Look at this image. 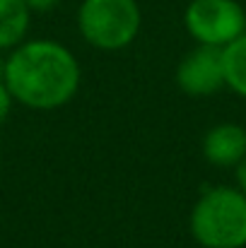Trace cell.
<instances>
[{
  "label": "cell",
  "mask_w": 246,
  "mask_h": 248,
  "mask_svg": "<svg viewBox=\"0 0 246 248\" xmlns=\"http://www.w3.org/2000/svg\"><path fill=\"white\" fill-rule=\"evenodd\" d=\"M80 80L75 53L53 39H24L5 58L2 82L17 104L34 111H56L70 104Z\"/></svg>",
  "instance_id": "1"
},
{
  "label": "cell",
  "mask_w": 246,
  "mask_h": 248,
  "mask_svg": "<svg viewBox=\"0 0 246 248\" xmlns=\"http://www.w3.org/2000/svg\"><path fill=\"white\" fill-rule=\"evenodd\" d=\"M191 234L203 248H244L246 193L232 186L208 188L191 210Z\"/></svg>",
  "instance_id": "2"
},
{
  "label": "cell",
  "mask_w": 246,
  "mask_h": 248,
  "mask_svg": "<svg viewBox=\"0 0 246 248\" xmlns=\"http://www.w3.org/2000/svg\"><path fill=\"white\" fill-rule=\"evenodd\" d=\"M143 27L138 0H82L78 29L82 39L99 51L128 48Z\"/></svg>",
  "instance_id": "3"
},
{
  "label": "cell",
  "mask_w": 246,
  "mask_h": 248,
  "mask_svg": "<svg viewBox=\"0 0 246 248\" xmlns=\"http://www.w3.org/2000/svg\"><path fill=\"white\" fill-rule=\"evenodd\" d=\"M183 27L196 44L225 48L246 31V12L237 0H191Z\"/></svg>",
  "instance_id": "4"
},
{
  "label": "cell",
  "mask_w": 246,
  "mask_h": 248,
  "mask_svg": "<svg viewBox=\"0 0 246 248\" xmlns=\"http://www.w3.org/2000/svg\"><path fill=\"white\" fill-rule=\"evenodd\" d=\"M176 84L183 94L193 99L213 96L225 87V63H222V48L203 46L198 44L193 51H188L181 63L176 65Z\"/></svg>",
  "instance_id": "5"
},
{
  "label": "cell",
  "mask_w": 246,
  "mask_h": 248,
  "mask_svg": "<svg viewBox=\"0 0 246 248\" xmlns=\"http://www.w3.org/2000/svg\"><path fill=\"white\" fill-rule=\"evenodd\" d=\"M203 157L213 166H237L246 157V128L239 123H217L203 138Z\"/></svg>",
  "instance_id": "6"
},
{
  "label": "cell",
  "mask_w": 246,
  "mask_h": 248,
  "mask_svg": "<svg viewBox=\"0 0 246 248\" xmlns=\"http://www.w3.org/2000/svg\"><path fill=\"white\" fill-rule=\"evenodd\" d=\"M32 10L24 0H0V51H12L27 39Z\"/></svg>",
  "instance_id": "7"
},
{
  "label": "cell",
  "mask_w": 246,
  "mask_h": 248,
  "mask_svg": "<svg viewBox=\"0 0 246 248\" xmlns=\"http://www.w3.org/2000/svg\"><path fill=\"white\" fill-rule=\"evenodd\" d=\"M222 63H225V87H230L234 94L246 99V31L222 48Z\"/></svg>",
  "instance_id": "8"
},
{
  "label": "cell",
  "mask_w": 246,
  "mask_h": 248,
  "mask_svg": "<svg viewBox=\"0 0 246 248\" xmlns=\"http://www.w3.org/2000/svg\"><path fill=\"white\" fill-rule=\"evenodd\" d=\"M12 104H15V99H12L10 89L0 80V125L7 121V116H10V111H12Z\"/></svg>",
  "instance_id": "9"
},
{
  "label": "cell",
  "mask_w": 246,
  "mask_h": 248,
  "mask_svg": "<svg viewBox=\"0 0 246 248\" xmlns=\"http://www.w3.org/2000/svg\"><path fill=\"white\" fill-rule=\"evenodd\" d=\"M24 2H27V7L32 10V15H34V12L46 15V12H51V10H56V7L61 5V0H24Z\"/></svg>",
  "instance_id": "10"
},
{
  "label": "cell",
  "mask_w": 246,
  "mask_h": 248,
  "mask_svg": "<svg viewBox=\"0 0 246 248\" xmlns=\"http://www.w3.org/2000/svg\"><path fill=\"white\" fill-rule=\"evenodd\" d=\"M234 169H237V188H239L242 193H246V157L234 166Z\"/></svg>",
  "instance_id": "11"
},
{
  "label": "cell",
  "mask_w": 246,
  "mask_h": 248,
  "mask_svg": "<svg viewBox=\"0 0 246 248\" xmlns=\"http://www.w3.org/2000/svg\"><path fill=\"white\" fill-rule=\"evenodd\" d=\"M2 73H5V58H0V80H2Z\"/></svg>",
  "instance_id": "12"
}]
</instances>
